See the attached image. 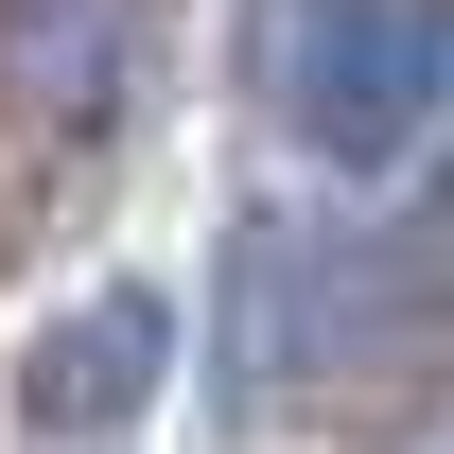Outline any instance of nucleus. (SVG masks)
<instances>
[{"label": "nucleus", "instance_id": "nucleus-1", "mask_svg": "<svg viewBox=\"0 0 454 454\" xmlns=\"http://www.w3.org/2000/svg\"><path fill=\"white\" fill-rule=\"evenodd\" d=\"M262 106L297 158L402 175L454 122V0H262Z\"/></svg>", "mask_w": 454, "mask_h": 454}, {"label": "nucleus", "instance_id": "nucleus-2", "mask_svg": "<svg viewBox=\"0 0 454 454\" xmlns=\"http://www.w3.org/2000/svg\"><path fill=\"white\" fill-rule=\"evenodd\" d=\"M419 297H437V262H419V245H367V227H280V210H262L245 245H227V419H280L297 385L367 367Z\"/></svg>", "mask_w": 454, "mask_h": 454}, {"label": "nucleus", "instance_id": "nucleus-3", "mask_svg": "<svg viewBox=\"0 0 454 454\" xmlns=\"http://www.w3.org/2000/svg\"><path fill=\"white\" fill-rule=\"evenodd\" d=\"M158 367H175V315H158L140 280H106V297H70L53 333H35L18 419H35V437H122V419L158 402Z\"/></svg>", "mask_w": 454, "mask_h": 454}, {"label": "nucleus", "instance_id": "nucleus-4", "mask_svg": "<svg viewBox=\"0 0 454 454\" xmlns=\"http://www.w3.org/2000/svg\"><path fill=\"white\" fill-rule=\"evenodd\" d=\"M140 70V0H0V106L35 140H88Z\"/></svg>", "mask_w": 454, "mask_h": 454}, {"label": "nucleus", "instance_id": "nucleus-5", "mask_svg": "<svg viewBox=\"0 0 454 454\" xmlns=\"http://www.w3.org/2000/svg\"><path fill=\"white\" fill-rule=\"evenodd\" d=\"M402 454H454V385H437V402H419V419H402Z\"/></svg>", "mask_w": 454, "mask_h": 454}]
</instances>
